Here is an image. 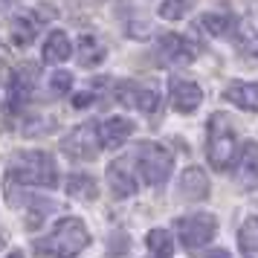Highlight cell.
I'll list each match as a JSON object with an SVG mask.
<instances>
[{"mask_svg": "<svg viewBox=\"0 0 258 258\" xmlns=\"http://www.w3.org/2000/svg\"><path fill=\"white\" fill-rule=\"evenodd\" d=\"M87 244H90V232H87L84 221H79V218H61L55 223V229L49 232L47 241L38 244V249H44V255H52V258H73V255H79Z\"/></svg>", "mask_w": 258, "mask_h": 258, "instance_id": "obj_2", "label": "cell"}, {"mask_svg": "<svg viewBox=\"0 0 258 258\" xmlns=\"http://www.w3.org/2000/svg\"><path fill=\"white\" fill-rule=\"evenodd\" d=\"M160 52H163L165 58L171 61H180V64H186L198 55V49L191 47V41L183 35H177V32H168V35L160 38Z\"/></svg>", "mask_w": 258, "mask_h": 258, "instance_id": "obj_14", "label": "cell"}, {"mask_svg": "<svg viewBox=\"0 0 258 258\" xmlns=\"http://www.w3.org/2000/svg\"><path fill=\"white\" fill-rule=\"evenodd\" d=\"M238 246L244 258H258V218H246L238 229Z\"/></svg>", "mask_w": 258, "mask_h": 258, "instance_id": "obj_17", "label": "cell"}, {"mask_svg": "<svg viewBox=\"0 0 258 258\" xmlns=\"http://www.w3.org/2000/svg\"><path fill=\"white\" fill-rule=\"evenodd\" d=\"M107 183H110V191H113V198H131L140 183H137V177L131 174V168L125 160H113V163L107 165Z\"/></svg>", "mask_w": 258, "mask_h": 258, "instance_id": "obj_11", "label": "cell"}, {"mask_svg": "<svg viewBox=\"0 0 258 258\" xmlns=\"http://www.w3.org/2000/svg\"><path fill=\"white\" fill-rule=\"evenodd\" d=\"M168 96H171V107L180 110V113H191V110H198L200 102H203V90H200V84L188 82V79H171Z\"/></svg>", "mask_w": 258, "mask_h": 258, "instance_id": "obj_9", "label": "cell"}, {"mask_svg": "<svg viewBox=\"0 0 258 258\" xmlns=\"http://www.w3.org/2000/svg\"><path fill=\"white\" fill-rule=\"evenodd\" d=\"M206 258H232V255H229L226 249H215V252H209V255H206Z\"/></svg>", "mask_w": 258, "mask_h": 258, "instance_id": "obj_24", "label": "cell"}, {"mask_svg": "<svg viewBox=\"0 0 258 258\" xmlns=\"http://www.w3.org/2000/svg\"><path fill=\"white\" fill-rule=\"evenodd\" d=\"M102 58H105V47H102L93 35L79 38V61H82L84 67H96Z\"/></svg>", "mask_w": 258, "mask_h": 258, "instance_id": "obj_20", "label": "cell"}, {"mask_svg": "<svg viewBox=\"0 0 258 258\" xmlns=\"http://www.w3.org/2000/svg\"><path fill=\"white\" fill-rule=\"evenodd\" d=\"M116 99H119V105L131 107V110L151 113L154 105H157V90H151L148 84H142V82H119Z\"/></svg>", "mask_w": 258, "mask_h": 258, "instance_id": "obj_7", "label": "cell"}, {"mask_svg": "<svg viewBox=\"0 0 258 258\" xmlns=\"http://www.w3.org/2000/svg\"><path fill=\"white\" fill-rule=\"evenodd\" d=\"M232 180L238 183V188H258V142H246L238 163H235Z\"/></svg>", "mask_w": 258, "mask_h": 258, "instance_id": "obj_8", "label": "cell"}, {"mask_svg": "<svg viewBox=\"0 0 258 258\" xmlns=\"http://www.w3.org/2000/svg\"><path fill=\"white\" fill-rule=\"evenodd\" d=\"M148 252H151V258H171L174 255V238H171V232L168 229H151L148 232Z\"/></svg>", "mask_w": 258, "mask_h": 258, "instance_id": "obj_19", "label": "cell"}, {"mask_svg": "<svg viewBox=\"0 0 258 258\" xmlns=\"http://www.w3.org/2000/svg\"><path fill=\"white\" fill-rule=\"evenodd\" d=\"M70 55H73V44L67 32H61V29L49 32L47 41H44V61L47 64H64Z\"/></svg>", "mask_w": 258, "mask_h": 258, "instance_id": "obj_15", "label": "cell"}, {"mask_svg": "<svg viewBox=\"0 0 258 258\" xmlns=\"http://www.w3.org/2000/svg\"><path fill=\"white\" fill-rule=\"evenodd\" d=\"M38 29H41V21L35 15H18L12 21V41L18 47H29L38 38Z\"/></svg>", "mask_w": 258, "mask_h": 258, "instance_id": "obj_16", "label": "cell"}, {"mask_svg": "<svg viewBox=\"0 0 258 258\" xmlns=\"http://www.w3.org/2000/svg\"><path fill=\"white\" fill-rule=\"evenodd\" d=\"M180 198L188 200V203H198V200H206L209 198V177L203 168H186L183 174H180Z\"/></svg>", "mask_w": 258, "mask_h": 258, "instance_id": "obj_10", "label": "cell"}, {"mask_svg": "<svg viewBox=\"0 0 258 258\" xmlns=\"http://www.w3.org/2000/svg\"><path fill=\"white\" fill-rule=\"evenodd\" d=\"M9 258H24V252H18V249H15V252H9Z\"/></svg>", "mask_w": 258, "mask_h": 258, "instance_id": "obj_25", "label": "cell"}, {"mask_svg": "<svg viewBox=\"0 0 258 258\" xmlns=\"http://www.w3.org/2000/svg\"><path fill=\"white\" fill-rule=\"evenodd\" d=\"M0 246H3V229H0Z\"/></svg>", "mask_w": 258, "mask_h": 258, "instance_id": "obj_26", "label": "cell"}, {"mask_svg": "<svg viewBox=\"0 0 258 258\" xmlns=\"http://www.w3.org/2000/svg\"><path fill=\"white\" fill-rule=\"evenodd\" d=\"M99 148H102V140H99L96 122H84L79 128H73L67 137H61V151L70 160H96Z\"/></svg>", "mask_w": 258, "mask_h": 258, "instance_id": "obj_6", "label": "cell"}, {"mask_svg": "<svg viewBox=\"0 0 258 258\" xmlns=\"http://www.w3.org/2000/svg\"><path fill=\"white\" fill-rule=\"evenodd\" d=\"M67 195L73 200H96L99 188H96V180L87 174H70L67 177Z\"/></svg>", "mask_w": 258, "mask_h": 258, "instance_id": "obj_18", "label": "cell"}, {"mask_svg": "<svg viewBox=\"0 0 258 258\" xmlns=\"http://www.w3.org/2000/svg\"><path fill=\"white\" fill-rule=\"evenodd\" d=\"M137 165H140V174L148 186H163L165 180L171 177L174 160H171V154L165 151L163 145L142 142L140 148H137Z\"/></svg>", "mask_w": 258, "mask_h": 258, "instance_id": "obj_5", "label": "cell"}, {"mask_svg": "<svg viewBox=\"0 0 258 258\" xmlns=\"http://www.w3.org/2000/svg\"><path fill=\"white\" fill-rule=\"evenodd\" d=\"M177 238L186 252H198L206 244H212V238L218 235V221L215 215H206V212H198V215H188V218H180L174 223Z\"/></svg>", "mask_w": 258, "mask_h": 258, "instance_id": "obj_4", "label": "cell"}, {"mask_svg": "<svg viewBox=\"0 0 258 258\" xmlns=\"http://www.w3.org/2000/svg\"><path fill=\"white\" fill-rule=\"evenodd\" d=\"M235 145H238V131L229 122L226 113H212L209 119V140H206V157L215 171H226L235 160Z\"/></svg>", "mask_w": 258, "mask_h": 258, "instance_id": "obj_3", "label": "cell"}, {"mask_svg": "<svg viewBox=\"0 0 258 258\" xmlns=\"http://www.w3.org/2000/svg\"><path fill=\"white\" fill-rule=\"evenodd\" d=\"M73 90V76L67 70H55L49 76V96L52 99H61V96H67Z\"/></svg>", "mask_w": 258, "mask_h": 258, "instance_id": "obj_22", "label": "cell"}, {"mask_svg": "<svg viewBox=\"0 0 258 258\" xmlns=\"http://www.w3.org/2000/svg\"><path fill=\"white\" fill-rule=\"evenodd\" d=\"M200 26L209 32V35H229L235 26H238V21L235 18H226V15H200Z\"/></svg>", "mask_w": 258, "mask_h": 258, "instance_id": "obj_21", "label": "cell"}, {"mask_svg": "<svg viewBox=\"0 0 258 258\" xmlns=\"http://www.w3.org/2000/svg\"><path fill=\"white\" fill-rule=\"evenodd\" d=\"M223 99L232 102L235 107H241V110H252V113H258V84L255 82H232V84H226Z\"/></svg>", "mask_w": 258, "mask_h": 258, "instance_id": "obj_12", "label": "cell"}, {"mask_svg": "<svg viewBox=\"0 0 258 258\" xmlns=\"http://www.w3.org/2000/svg\"><path fill=\"white\" fill-rule=\"evenodd\" d=\"M188 0H163V6H160V15H163L165 21H177L180 15L186 12Z\"/></svg>", "mask_w": 258, "mask_h": 258, "instance_id": "obj_23", "label": "cell"}, {"mask_svg": "<svg viewBox=\"0 0 258 258\" xmlns=\"http://www.w3.org/2000/svg\"><path fill=\"white\" fill-rule=\"evenodd\" d=\"M131 134H134V125H131V119L113 116V119H107L105 125L99 128V140H102V145H105V148L116 151L119 145H125V142H128Z\"/></svg>", "mask_w": 258, "mask_h": 258, "instance_id": "obj_13", "label": "cell"}, {"mask_svg": "<svg viewBox=\"0 0 258 258\" xmlns=\"http://www.w3.org/2000/svg\"><path fill=\"white\" fill-rule=\"evenodd\" d=\"M6 180H9V183H21V186L55 188L58 186V165L52 160V154H47V151L15 154Z\"/></svg>", "mask_w": 258, "mask_h": 258, "instance_id": "obj_1", "label": "cell"}]
</instances>
